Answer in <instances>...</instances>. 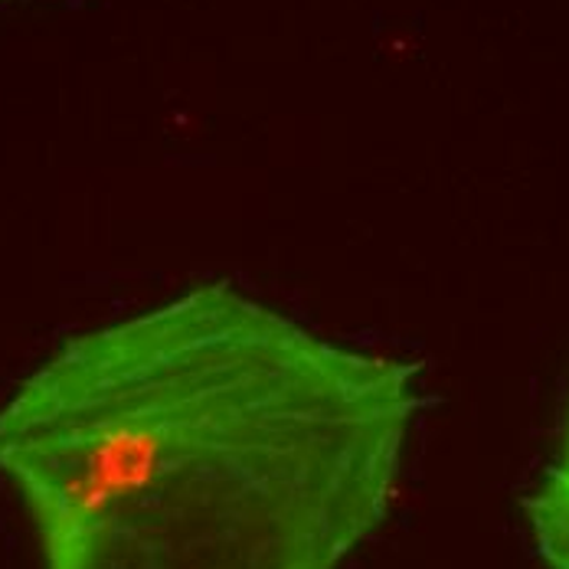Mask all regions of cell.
Here are the masks:
<instances>
[{"label":"cell","mask_w":569,"mask_h":569,"mask_svg":"<svg viewBox=\"0 0 569 569\" xmlns=\"http://www.w3.org/2000/svg\"><path fill=\"white\" fill-rule=\"evenodd\" d=\"M416 373L197 284L33 370L0 478L47 569H341L397 498Z\"/></svg>","instance_id":"obj_1"},{"label":"cell","mask_w":569,"mask_h":569,"mask_svg":"<svg viewBox=\"0 0 569 569\" xmlns=\"http://www.w3.org/2000/svg\"><path fill=\"white\" fill-rule=\"evenodd\" d=\"M523 511L540 560L550 569H569V439L537 495L523 501Z\"/></svg>","instance_id":"obj_2"}]
</instances>
